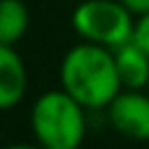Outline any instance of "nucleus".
<instances>
[{
	"label": "nucleus",
	"mask_w": 149,
	"mask_h": 149,
	"mask_svg": "<svg viewBox=\"0 0 149 149\" xmlns=\"http://www.w3.org/2000/svg\"><path fill=\"white\" fill-rule=\"evenodd\" d=\"M61 88L86 109L107 107L123 91L114 51L84 40L70 47L61 61Z\"/></svg>",
	"instance_id": "f257e3e1"
},
{
	"label": "nucleus",
	"mask_w": 149,
	"mask_h": 149,
	"mask_svg": "<svg viewBox=\"0 0 149 149\" xmlns=\"http://www.w3.org/2000/svg\"><path fill=\"white\" fill-rule=\"evenodd\" d=\"M84 105L68 91H44L30 109V130L42 149H79L86 135Z\"/></svg>",
	"instance_id": "f03ea898"
},
{
	"label": "nucleus",
	"mask_w": 149,
	"mask_h": 149,
	"mask_svg": "<svg viewBox=\"0 0 149 149\" xmlns=\"http://www.w3.org/2000/svg\"><path fill=\"white\" fill-rule=\"evenodd\" d=\"M72 28L84 42L114 51L133 40L135 14L121 0H84L72 12Z\"/></svg>",
	"instance_id": "7ed1b4c3"
},
{
	"label": "nucleus",
	"mask_w": 149,
	"mask_h": 149,
	"mask_svg": "<svg viewBox=\"0 0 149 149\" xmlns=\"http://www.w3.org/2000/svg\"><path fill=\"white\" fill-rule=\"evenodd\" d=\"M107 119L119 135L137 142L149 140V91L123 88L107 105Z\"/></svg>",
	"instance_id": "20e7f679"
},
{
	"label": "nucleus",
	"mask_w": 149,
	"mask_h": 149,
	"mask_svg": "<svg viewBox=\"0 0 149 149\" xmlns=\"http://www.w3.org/2000/svg\"><path fill=\"white\" fill-rule=\"evenodd\" d=\"M28 88V72L14 47L0 44V112L19 105Z\"/></svg>",
	"instance_id": "39448f33"
},
{
	"label": "nucleus",
	"mask_w": 149,
	"mask_h": 149,
	"mask_svg": "<svg viewBox=\"0 0 149 149\" xmlns=\"http://www.w3.org/2000/svg\"><path fill=\"white\" fill-rule=\"evenodd\" d=\"M116 72L123 88H147L149 84V54L135 42H126L114 49Z\"/></svg>",
	"instance_id": "423d86ee"
},
{
	"label": "nucleus",
	"mask_w": 149,
	"mask_h": 149,
	"mask_svg": "<svg viewBox=\"0 0 149 149\" xmlns=\"http://www.w3.org/2000/svg\"><path fill=\"white\" fill-rule=\"evenodd\" d=\"M30 14L23 0H0V44L14 47L28 30Z\"/></svg>",
	"instance_id": "0eeeda50"
},
{
	"label": "nucleus",
	"mask_w": 149,
	"mask_h": 149,
	"mask_svg": "<svg viewBox=\"0 0 149 149\" xmlns=\"http://www.w3.org/2000/svg\"><path fill=\"white\" fill-rule=\"evenodd\" d=\"M133 40L149 54V12L147 14H140L135 19V33H133Z\"/></svg>",
	"instance_id": "6e6552de"
},
{
	"label": "nucleus",
	"mask_w": 149,
	"mask_h": 149,
	"mask_svg": "<svg viewBox=\"0 0 149 149\" xmlns=\"http://www.w3.org/2000/svg\"><path fill=\"white\" fill-rule=\"evenodd\" d=\"M135 16H140V14H147L149 12V0H121Z\"/></svg>",
	"instance_id": "1a4fd4ad"
},
{
	"label": "nucleus",
	"mask_w": 149,
	"mask_h": 149,
	"mask_svg": "<svg viewBox=\"0 0 149 149\" xmlns=\"http://www.w3.org/2000/svg\"><path fill=\"white\" fill-rule=\"evenodd\" d=\"M5 149H42V147L35 142V144H9V147H5Z\"/></svg>",
	"instance_id": "9d476101"
},
{
	"label": "nucleus",
	"mask_w": 149,
	"mask_h": 149,
	"mask_svg": "<svg viewBox=\"0 0 149 149\" xmlns=\"http://www.w3.org/2000/svg\"><path fill=\"white\" fill-rule=\"evenodd\" d=\"M147 91H149V84H147Z\"/></svg>",
	"instance_id": "9b49d317"
}]
</instances>
